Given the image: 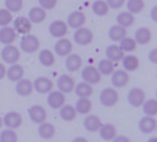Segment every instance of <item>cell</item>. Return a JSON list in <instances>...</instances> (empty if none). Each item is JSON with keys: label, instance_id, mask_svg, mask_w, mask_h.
I'll return each mask as SVG.
<instances>
[{"label": "cell", "instance_id": "cell-24", "mask_svg": "<svg viewBox=\"0 0 157 142\" xmlns=\"http://www.w3.org/2000/svg\"><path fill=\"white\" fill-rule=\"evenodd\" d=\"M106 59L111 61L112 62H118L122 60L125 53L117 44H110L105 49Z\"/></svg>", "mask_w": 157, "mask_h": 142}, {"label": "cell", "instance_id": "cell-41", "mask_svg": "<svg viewBox=\"0 0 157 142\" xmlns=\"http://www.w3.org/2000/svg\"><path fill=\"white\" fill-rule=\"evenodd\" d=\"M17 134L13 129H6L0 132V142H17Z\"/></svg>", "mask_w": 157, "mask_h": 142}, {"label": "cell", "instance_id": "cell-51", "mask_svg": "<svg viewBox=\"0 0 157 142\" xmlns=\"http://www.w3.org/2000/svg\"><path fill=\"white\" fill-rule=\"evenodd\" d=\"M2 127H3V119H2V117L0 116V129H2Z\"/></svg>", "mask_w": 157, "mask_h": 142}, {"label": "cell", "instance_id": "cell-38", "mask_svg": "<svg viewBox=\"0 0 157 142\" xmlns=\"http://www.w3.org/2000/svg\"><path fill=\"white\" fill-rule=\"evenodd\" d=\"M137 43L133 38L126 36L119 42V47L124 53H131L137 49Z\"/></svg>", "mask_w": 157, "mask_h": 142}, {"label": "cell", "instance_id": "cell-27", "mask_svg": "<svg viewBox=\"0 0 157 142\" xmlns=\"http://www.w3.org/2000/svg\"><path fill=\"white\" fill-rule=\"evenodd\" d=\"M116 23L124 28H131L135 23V17L132 13L126 11H121L116 16Z\"/></svg>", "mask_w": 157, "mask_h": 142}, {"label": "cell", "instance_id": "cell-10", "mask_svg": "<svg viewBox=\"0 0 157 142\" xmlns=\"http://www.w3.org/2000/svg\"><path fill=\"white\" fill-rule=\"evenodd\" d=\"M13 28L15 29L17 34L20 35H27L29 34L32 30V23L29 21L28 17L25 16H18L12 21Z\"/></svg>", "mask_w": 157, "mask_h": 142}, {"label": "cell", "instance_id": "cell-36", "mask_svg": "<svg viewBox=\"0 0 157 142\" xmlns=\"http://www.w3.org/2000/svg\"><path fill=\"white\" fill-rule=\"evenodd\" d=\"M97 69L99 72V73L101 75L104 76H109L111 75V73L115 71V66H114V62H112L111 61L108 60V59H101L98 65H97Z\"/></svg>", "mask_w": 157, "mask_h": 142}, {"label": "cell", "instance_id": "cell-14", "mask_svg": "<svg viewBox=\"0 0 157 142\" xmlns=\"http://www.w3.org/2000/svg\"><path fill=\"white\" fill-rule=\"evenodd\" d=\"M75 85V79L67 73L61 74L56 81V86L58 88V91L62 92L63 94H70L74 91Z\"/></svg>", "mask_w": 157, "mask_h": 142}, {"label": "cell", "instance_id": "cell-31", "mask_svg": "<svg viewBox=\"0 0 157 142\" xmlns=\"http://www.w3.org/2000/svg\"><path fill=\"white\" fill-rule=\"evenodd\" d=\"M127 36V29L118 24L112 25L108 30V37L113 42H120Z\"/></svg>", "mask_w": 157, "mask_h": 142}, {"label": "cell", "instance_id": "cell-15", "mask_svg": "<svg viewBox=\"0 0 157 142\" xmlns=\"http://www.w3.org/2000/svg\"><path fill=\"white\" fill-rule=\"evenodd\" d=\"M130 82V75L128 72L123 69L115 70L110 75V83L114 88H123Z\"/></svg>", "mask_w": 157, "mask_h": 142}, {"label": "cell", "instance_id": "cell-42", "mask_svg": "<svg viewBox=\"0 0 157 142\" xmlns=\"http://www.w3.org/2000/svg\"><path fill=\"white\" fill-rule=\"evenodd\" d=\"M13 21V14L6 10L5 7L0 8V28L10 26Z\"/></svg>", "mask_w": 157, "mask_h": 142}, {"label": "cell", "instance_id": "cell-44", "mask_svg": "<svg viewBox=\"0 0 157 142\" xmlns=\"http://www.w3.org/2000/svg\"><path fill=\"white\" fill-rule=\"evenodd\" d=\"M106 3L108 4L109 9H120L121 7H122L126 2V0H105Z\"/></svg>", "mask_w": 157, "mask_h": 142}, {"label": "cell", "instance_id": "cell-20", "mask_svg": "<svg viewBox=\"0 0 157 142\" xmlns=\"http://www.w3.org/2000/svg\"><path fill=\"white\" fill-rule=\"evenodd\" d=\"M102 121L100 119V118L97 115H93V114H88L86 115V117L84 118L83 121V126L84 129L91 133H95L98 132L100 129V127L102 126Z\"/></svg>", "mask_w": 157, "mask_h": 142}, {"label": "cell", "instance_id": "cell-30", "mask_svg": "<svg viewBox=\"0 0 157 142\" xmlns=\"http://www.w3.org/2000/svg\"><path fill=\"white\" fill-rule=\"evenodd\" d=\"M98 132L100 138L105 141H111L117 136V129L111 123L102 124Z\"/></svg>", "mask_w": 157, "mask_h": 142}, {"label": "cell", "instance_id": "cell-12", "mask_svg": "<svg viewBox=\"0 0 157 142\" xmlns=\"http://www.w3.org/2000/svg\"><path fill=\"white\" fill-rule=\"evenodd\" d=\"M73 43L67 38H61L56 40L53 46L54 54L59 57H66L73 51Z\"/></svg>", "mask_w": 157, "mask_h": 142}, {"label": "cell", "instance_id": "cell-34", "mask_svg": "<svg viewBox=\"0 0 157 142\" xmlns=\"http://www.w3.org/2000/svg\"><path fill=\"white\" fill-rule=\"evenodd\" d=\"M92 107L93 104L89 98H78L75 105L76 113L80 115H88L91 112Z\"/></svg>", "mask_w": 157, "mask_h": 142}, {"label": "cell", "instance_id": "cell-26", "mask_svg": "<svg viewBox=\"0 0 157 142\" xmlns=\"http://www.w3.org/2000/svg\"><path fill=\"white\" fill-rule=\"evenodd\" d=\"M55 132H56L55 127L52 123L47 121L42 122L38 127V135L40 136V139L45 140H52L54 137Z\"/></svg>", "mask_w": 157, "mask_h": 142}, {"label": "cell", "instance_id": "cell-28", "mask_svg": "<svg viewBox=\"0 0 157 142\" xmlns=\"http://www.w3.org/2000/svg\"><path fill=\"white\" fill-rule=\"evenodd\" d=\"M123 70H125L128 73L135 72L139 66H140V60L137 56L133 54H127L124 55L122 60L121 61Z\"/></svg>", "mask_w": 157, "mask_h": 142}, {"label": "cell", "instance_id": "cell-16", "mask_svg": "<svg viewBox=\"0 0 157 142\" xmlns=\"http://www.w3.org/2000/svg\"><path fill=\"white\" fill-rule=\"evenodd\" d=\"M3 119V126H5L6 129H17L22 125V116L20 113L17 111H9L5 114V116L2 118Z\"/></svg>", "mask_w": 157, "mask_h": 142}, {"label": "cell", "instance_id": "cell-35", "mask_svg": "<svg viewBox=\"0 0 157 142\" xmlns=\"http://www.w3.org/2000/svg\"><path fill=\"white\" fill-rule=\"evenodd\" d=\"M91 10L97 17H105L109 12V7L105 0H95L91 5Z\"/></svg>", "mask_w": 157, "mask_h": 142}, {"label": "cell", "instance_id": "cell-40", "mask_svg": "<svg viewBox=\"0 0 157 142\" xmlns=\"http://www.w3.org/2000/svg\"><path fill=\"white\" fill-rule=\"evenodd\" d=\"M5 8L8 10L10 13H18L22 8L24 2L23 0H5Z\"/></svg>", "mask_w": 157, "mask_h": 142}, {"label": "cell", "instance_id": "cell-39", "mask_svg": "<svg viewBox=\"0 0 157 142\" xmlns=\"http://www.w3.org/2000/svg\"><path fill=\"white\" fill-rule=\"evenodd\" d=\"M142 107H143V112L145 116L155 117L157 115V100L155 98H150L145 100Z\"/></svg>", "mask_w": 157, "mask_h": 142}, {"label": "cell", "instance_id": "cell-18", "mask_svg": "<svg viewBox=\"0 0 157 142\" xmlns=\"http://www.w3.org/2000/svg\"><path fill=\"white\" fill-rule=\"evenodd\" d=\"M157 127L156 119L155 117H149V116H144L143 117L138 123V128L139 130L146 135L152 134L155 131Z\"/></svg>", "mask_w": 157, "mask_h": 142}, {"label": "cell", "instance_id": "cell-33", "mask_svg": "<svg viewBox=\"0 0 157 142\" xmlns=\"http://www.w3.org/2000/svg\"><path fill=\"white\" fill-rule=\"evenodd\" d=\"M59 116L62 120L65 122H72L76 118L77 113L75 108L72 105H63L59 109Z\"/></svg>", "mask_w": 157, "mask_h": 142}, {"label": "cell", "instance_id": "cell-6", "mask_svg": "<svg viewBox=\"0 0 157 142\" xmlns=\"http://www.w3.org/2000/svg\"><path fill=\"white\" fill-rule=\"evenodd\" d=\"M68 26L65 21L62 19H55L52 20L48 27L49 34L54 39H61L64 38V36L68 33Z\"/></svg>", "mask_w": 157, "mask_h": 142}, {"label": "cell", "instance_id": "cell-32", "mask_svg": "<svg viewBox=\"0 0 157 142\" xmlns=\"http://www.w3.org/2000/svg\"><path fill=\"white\" fill-rule=\"evenodd\" d=\"M74 91L78 98H89L94 92L92 85L83 81L75 85Z\"/></svg>", "mask_w": 157, "mask_h": 142}, {"label": "cell", "instance_id": "cell-23", "mask_svg": "<svg viewBox=\"0 0 157 142\" xmlns=\"http://www.w3.org/2000/svg\"><path fill=\"white\" fill-rule=\"evenodd\" d=\"M47 17V11L39 6H35L29 8L28 12V18L32 24L42 23Z\"/></svg>", "mask_w": 157, "mask_h": 142}, {"label": "cell", "instance_id": "cell-17", "mask_svg": "<svg viewBox=\"0 0 157 142\" xmlns=\"http://www.w3.org/2000/svg\"><path fill=\"white\" fill-rule=\"evenodd\" d=\"M64 65H65L67 72L71 73H76L83 66V59L77 53H70L68 56L65 57Z\"/></svg>", "mask_w": 157, "mask_h": 142}, {"label": "cell", "instance_id": "cell-22", "mask_svg": "<svg viewBox=\"0 0 157 142\" xmlns=\"http://www.w3.org/2000/svg\"><path fill=\"white\" fill-rule=\"evenodd\" d=\"M25 71L22 65L18 63L11 64L7 69L6 73V77L12 83H17V81L24 78Z\"/></svg>", "mask_w": 157, "mask_h": 142}, {"label": "cell", "instance_id": "cell-5", "mask_svg": "<svg viewBox=\"0 0 157 142\" xmlns=\"http://www.w3.org/2000/svg\"><path fill=\"white\" fill-rule=\"evenodd\" d=\"M81 69V78L83 82L87 83L91 85H95L101 81L102 75L99 73L97 67L93 65H86Z\"/></svg>", "mask_w": 157, "mask_h": 142}, {"label": "cell", "instance_id": "cell-2", "mask_svg": "<svg viewBox=\"0 0 157 142\" xmlns=\"http://www.w3.org/2000/svg\"><path fill=\"white\" fill-rule=\"evenodd\" d=\"M20 50L13 44L5 45L0 50L1 60L9 65L17 63L20 59Z\"/></svg>", "mask_w": 157, "mask_h": 142}, {"label": "cell", "instance_id": "cell-25", "mask_svg": "<svg viewBox=\"0 0 157 142\" xmlns=\"http://www.w3.org/2000/svg\"><path fill=\"white\" fill-rule=\"evenodd\" d=\"M17 35L13 27L6 26L0 28V43L4 46L12 44L16 40Z\"/></svg>", "mask_w": 157, "mask_h": 142}, {"label": "cell", "instance_id": "cell-4", "mask_svg": "<svg viewBox=\"0 0 157 142\" xmlns=\"http://www.w3.org/2000/svg\"><path fill=\"white\" fill-rule=\"evenodd\" d=\"M73 39L75 44L82 47H86L92 43L94 39V34L90 28L84 26L82 28L75 29V32L73 34Z\"/></svg>", "mask_w": 157, "mask_h": 142}, {"label": "cell", "instance_id": "cell-19", "mask_svg": "<svg viewBox=\"0 0 157 142\" xmlns=\"http://www.w3.org/2000/svg\"><path fill=\"white\" fill-rule=\"evenodd\" d=\"M15 91L17 95L21 97H28L29 96L33 90V84L32 82L29 79L22 78L21 80L17 81L15 85Z\"/></svg>", "mask_w": 157, "mask_h": 142}, {"label": "cell", "instance_id": "cell-13", "mask_svg": "<svg viewBox=\"0 0 157 142\" xmlns=\"http://www.w3.org/2000/svg\"><path fill=\"white\" fill-rule=\"evenodd\" d=\"M46 102L47 105L54 110H59L63 105H65L66 97L64 94L58 90H52L50 93L47 94Z\"/></svg>", "mask_w": 157, "mask_h": 142}, {"label": "cell", "instance_id": "cell-11", "mask_svg": "<svg viewBox=\"0 0 157 142\" xmlns=\"http://www.w3.org/2000/svg\"><path fill=\"white\" fill-rule=\"evenodd\" d=\"M33 90L38 94L46 95L50 93L53 88V82L47 76H39L32 82Z\"/></svg>", "mask_w": 157, "mask_h": 142}, {"label": "cell", "instance_id": "cell-7", "mask_svg": "<svg viewBox=\"0 0 157 142\" xmlns=\"http://www.w3.org/2000/svg\"><path fill=\"white\" fill-rule=\"evenodd\" d=\"M28 116L31 122L40 125L42 122L46 121L48 113L45 107L41 105H32L28 109Z\"/></svg>", "mask_w": 157, "mask_h": 142}, {"label": "cell", "instance_id": "cell-37", "mask_svg": "<svg viewBox=\"0 0 157 142\" xmlns=\"http://www.w3.org/2000/svg\"><path fill=\"white\" fill-rule=\"evenodd\" d=\"M127 11L132 13V15L140 14L144 11L145 7L144 0H127L125 2Z\"/></svg>", "mask_w": 157, "mask_h": 142}, {"label": "cell", "instance_id": "cell-45", "mask_svg": "<svg viewBox=\"0 0 157 142\" xmlns=\"http://www.w3.org/2000/svg\"><path fill=\"white\" fill-rule=\"evenodd\" d=\"M148 60L151 63L156 64L157 63V48L152 49L148 52Z\"/></svg>", "mask_w": 157, "mask_h": 142}, {"label": "cell", "instance_id": "cell-46", "mask_svg": "<svg viewBox=\"0 0 157 142\" xmlns=\"http://www.w3.org/2000/svg\"><path fill=\"white\" fill-rule=\"evenodd\" d=\"M111 142H131L130 139L127 137V136H124V135H117Z\"/></svg>", "mask_w": 157, "mask_h": 142}, {"label": "cell", "instance_id": "cell-48", "mask_svg": "<svg viewBox=\"0 0 157 142\" xmlns=\"http://www.w3.org/2000/svg\"><path fill=\"white\" fill-rule=\"evenodd\" d=\"M6 68L5 64L3 62H0V81L6 77Z\"/></svg>", "mask_w": 157, "mask_h": 142}, {"label": "cell", "instance_id": "cell-43", "mask_svg": "<svg viewBox=\"0 0 157 142\" xmlns=\"http://www.w3.org/2000/svg\"><path fill=\"white\" fill-rule=\"evenodd\" d=\"M39 6L43 8L45 11L52 10L57 6L58 0H38Z\"/></svg>", "mask_w": 157, "mask_h": 142}, {"label": "cell", "instance_id": "cell-8", "mask_svg": "<svg viewBox=\"0 0 157 142\" xmlns=\"http://www.w3.org/2000/svg\"><path fill=\"white\" fill-rule=\"evenodd\" d=\"M145 100V92L140 87H132L127 94V101L133 107H141Z\"/></svg>", "mask_w": 157, "mask_h": 142}, {"label": "cell", "instance_id": "cell-21", "mask_svg": "<svg viewBox=\"0 0 157 142\" xmlns=\"http://www.w3.org/2000/svg\"><path fill=\"white\" fill-rule=\"evenodd\" d=\"M152 30L147 27H140L134 32V40L139 45H147L152 40Z\"/></svg>", "mask_w": 157, "mask_h": 142}, {"label": "cell", "instance_id": "cell-47", "mask_svg": "<svg viewBox=\"0 0 157 142\" xmlns=\"http://www.w3.org/2000/svg\"><path fill=\"white\" fill-rule=\"evenodd\" d=\"M150 18L154 21V22H157V6H154L151 10H150Z\"/></svg>", "mask_w": 157, "mask_h": 142}, {"label": "cell", "instance_id": "cell-29", "mask_svg": "<svg viewBox=\"0 0 157 142\" xmlns=\"http://www.w3.org/2000/svg\"><path fill=\"white\" fill-rule=\"evenodd\" d=\"M39 62L44 67H52L55 63V54L49 49H42L38 54Z\"/></svg>", "mask_w": 157, "mask_h": 142}, {"label": "cell", "instance_id": "cell-50", "mask_svg": "<svg viewBox=\"0 0 157 142\" xmlns=\"http://www.w3.org/2000/svg\"><path fill=\"white\" fill-rule=\"evenodd\" d=\"M147 142H157V138L156 137H151L148 139Z\"/></svg>", "mask_w": 157, "mask_h": 142}, {"label": "cell", "instance_id": "cell-9", "mask_svg": "<svg viewBox=\"0 0 157 142\" xmlns=\"http://www.w3.org/2000/svg\"><path fill=\"white\" fill-rule=\"evenodd\" d=\"M65 22L68 28H71L73 29H77L85 26L86 22V17L84 12L80 10H74L71 13H69Z\"/></svg>", "mask_w": 157, "mask_h": 142}, {"label": "cell", "instance_id": "cell-1", "mask_svg": "<svg viewBox=\"0 0 157 142\" xmlns=\"http://www.w3.org/2000/svg\"><path fill=\"white\" fill-rule=\"evenodd\" d=\"M40 41L39 38L33 34L23 35L19 40V49L27 54H32L40 50Z\"/></svg>", "mask_w": 157, "mask_h": 142}, {"label": "cell", "instance_id": "cell-49", "mask_svg": "<svg viewBox=\"0 0 157 142\" xmlns=\"http://www.w3.org/2000/svg\"><path fill=\"white\" fill-rule=\"evenodd\" d=\"M72 142H89L88 141V140L87 139H86L85 137H75Z\"/></svg>", "mask_w": 157, "mask_h": 142}, {"label": "cell", "instance_id": "cell-3", "mask_svg": "<svg viewBox=\"0 0 157 142\" xmlns=\"http://www.w3.org/2000/svg\"><path fill=\"white\" fill-rule=\"evenodd\" d=\"M120 95L116 88L106 87L99 94V102L105 107H112L118 104Z\"/></svg>", "mask_w": 157, "mask_h": 142}]
</instances>
